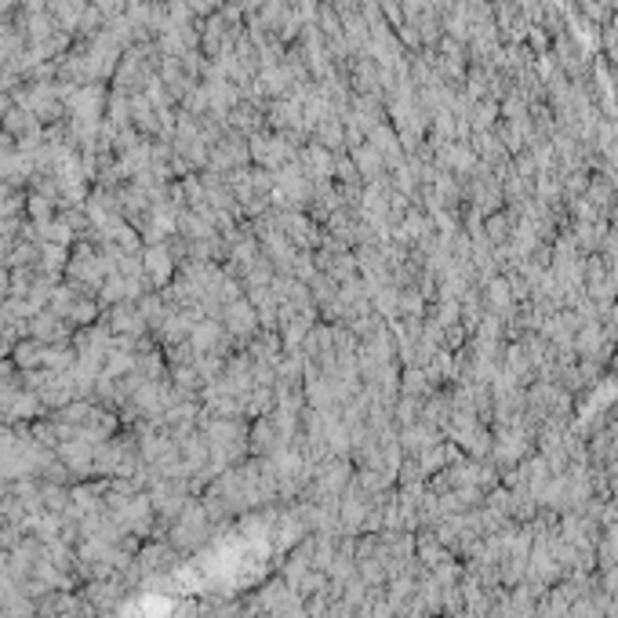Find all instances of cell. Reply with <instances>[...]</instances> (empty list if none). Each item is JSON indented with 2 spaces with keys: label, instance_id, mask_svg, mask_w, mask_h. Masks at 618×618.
<instances>
[{
  "label": "cell",
  "instance_id": "6da1fadb",
  "mask_svg": "<svg viewBox=\"0 0 618 618\" xmlns=\"http://www.w3.org/2000/svg\"><path fill=\"white\" fill-rule=\"evenodd\" d=\"M4 106H7V102H4V95H0V113H4Z\"/></svg>",
  "mask_w": 618,
  "mask_h": 618
}]
</instances>
